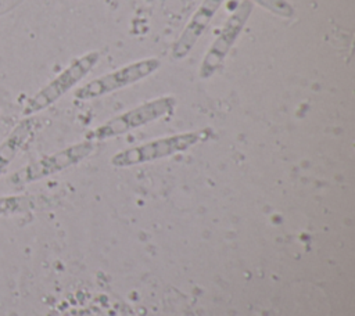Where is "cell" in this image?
<instances>
[{
  "mask_svg": "<svg viewBox=\"0 0 355 316\" xmlns=\"http://www.w3.org/2000/svg\"><path fill=\"white\" fill-rule=\"evenodd\" d=\"M39 122L33 116H25L19 121L8 133V136L0 144V177L6 173L11 162L19 154V151L31 141Z\"/></svg>",
  "mask_w": 355,
  "mask_h": 316,
  "instance_id": "ba28073f",
  "label": "cell"
},
{
  "mask_svg": "<svg viewBox=\"0 0 355 316\" xmlns=\"http://www.w3.org/2000/svg\"><path fill=\"white\" fill-rule=\"evenodd\" d=\"M255 1L279 17L291 18L294 15V8L286 0H255Z\"/></svg>",
  "mask_w": 355,
  "mask_h": 316,
  "instance_id": "30bf717a",
  "label": "cell"
},
{
  "mask_svg": "<svg viewBox=\"0 0 355 316\" xmlns=\"http://www.w3.org/2000/svg\"><path fill=\"white\" fill-rule=\"evenodd\" d=\"M159 67H161V61L154 57L130 62L116 71L104 73L100 78L89 80L83 86L78 87L73 96L78 100H92V98L101 97L104 94L123 89L129 85H133L147 78L148 75L155 72Z\"/></svg>",
  "mask_w": 355,
  "mask_h": 316,
  "instance_id": "5b68a950",
  "label": "cell"
},
{
  "mask_svg": "<svg viewBox=\"0 0 355 316\" xmlns=\"http://www.w3.org/2000/svg\"><path fill=\"white\" fill-rule=\"evenodd\" d=\"M252 11V3L248 0L241 1L234 12L226 19L225 25L222 26L219 35L214 40V43L207 50L201 67H200V76L202 79L211 78L223 64L226 55L229 54L230 49L233 47L234 42L237 40L239 35L241 33L247 19L250 18Z\"/></svg>",
  "mask_w": 355,
  "mask_h": 316,
  "instance_id": "8992f818",
  "label": "cell"
},
{
  "mask_svg": "<svg viewBox=\"0 0 355 316\" xmlns=\"http://www.w3.org/2000/svg\"><path fill=\"white\" fill-rule=\"evenodd\" d=\"M212 134L211 129H201L194 132H186L179 134H172L168 137L155 139L143 143L136 147H130L116 152L111 158V164L118 168L133 166L144 162H151L164 157H171L173 154L189 150L190 147L202 143Z\"/></svg>",
  "mask_w": 355,
  "mask_h": 316,
  "instance_id": "6da1fadb",
  "label": "cell"
},
{
  "mask_svg": "<svg viewBox=\"0 0 355 316\" xmlns=\"http://www.w3.org/2000/svg\"><path fill=\"white\" fill-rule=\"evenodd\" d=\"M93 150H94V143L90 140L72 144L67 148L44 155L25 165L24 168L14 172L8 177V182L12 186H25V184L42 180L44 177H49L51 175H55L64 169H68L79 164L82 159L89 157L93 152Z\"/></svg>",
  "mask_w": 355,
  "mask_h": 316,
  "instance_id": "277c9868",
  "label": "cell"
},
{
  "mask_svg": "<svg viewBox=\"0 0 355 316\" xmlns=\"http://www.w3.org/2000/svg\"><path fill=\"white\" fill-rule=\"evenodd\" d=\"M100 53L89 51L78 58H75L65 69H62L53 80H50L44 87H42L37 93H35L24 105L22 115L32 116L57 100H60L68 90H71L78 82H80L98 62Z\"/></svg>",
  "mask_w": 355,
  "mask_h": 316,
  "instance_id": "7a4b0ae2",
  "label": "cell"
},
{
  "mask_svg": "<svg viewBox=\"0 0 355 316\" xmlns=\"http://www.w3.org/2000/svg\"><path fill=\"white\" fill-rule=\"evenodd\" d=\"M222 3L223 0H204L201 3L172 46V57L175 60H182L191 51Z\"/></svg>",
  "mask_w": 355,
  "mask_h": 316,
  "instance_id": "52a82bcc",
  "label": "cell"
},
{
  "mask_svg": "<svg viewBox=\"0 0 355 316\" xmlns=\"http://www.w3.org/2000/svg\"><path fill=\"white\" fill-rule=\"evenodd\" d=\"M39 197L31 194L0 195V216L26 213L39 207Z\"/></svg>",
  "mask_w": 355,
  "mask_h": 316,
  "instance_id": "9c48e42d",
  "label": "cell"
},
{
  "mask_svg": "<svg viewBox=\"0 0 355 316\" xmlns=\"http://www.w3.org/2000/svg\"><path fill=\"white\" fill-rule=\"evenodd\" d=\"M176 100L172 96H162L151 101L143 103L121 115H116L105 123L94 128L86 134V140H105L123 134L132 129L157 121L173 111Z\"/></svg>",
  "mask_w": 355,
  "mask_h": 316,
  "instance_id": "3957f363",
  "label": "cell"
}]
</instances>
